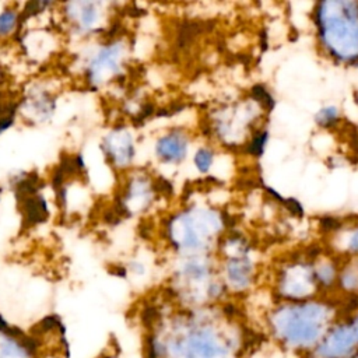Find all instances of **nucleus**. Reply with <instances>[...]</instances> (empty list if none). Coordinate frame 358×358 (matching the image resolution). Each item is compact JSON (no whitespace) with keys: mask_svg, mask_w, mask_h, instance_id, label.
Returning <instances> with one entry per match:
<instances>
[{"mask_svg":"<svg viewBox=\"0 0 358 358\" xmlns=\"http://www.w3.org/2000/svg\"><path fill=\"white\" fill-rule=\"evenodd\" d=\"M243 337L201 309L173 308L151 316L144 358H241Z\"/></svg>","mask_w":358,"mask_h":358,"instance_id":"nucleus-1","label":"nucleus"},{"mask_svg":"<svg viewBox=\"0 0 358 358\" xmlns=\"http://www.w3.org/2000/svg\"><path fill=\"white\" fill-rule=\"evenodd\" d=\"M0 358H45L39 340L0 319Z\"/></svg>","mask_w":358,"mask_h":358,"instance_id":"nucleus-2","label":"nucleus"},{"mask_svg":"<svg viewBox=\"0 0 358 358\" xmlns=\"http://www.w3.org/2000/svg\"><path fill=\"white\" fill-rule=\"evenodd\" d=\"M155 151L166 162H179L186 154V138L180 133H169L158 140Z\"/></svg>","mask_w":358,"mask_h":358,"instance_id":"nucleus-3","label":"nucleus"},{"mask_svg":"<svg viewBox=\"0 0 358 358\" xmlns=\"http://www.w3.org/2000/svg\"><path fill=\"white\" fill-rule=\"evenodd\" d=\"M94 20H96V8L92 3H84L81 4L80 15H78V24L83 28H90L94 24Z\"/></svg>","mask_w":358,"mask_h":358,"instance_id":"nucleus-4","label":"nucleus"},{"mask_svg":"<svg viewBox=\"0 0 358 358\" xmlns=\"http://www.w3.org/2000/svg\"><path fill=\"white\" fill-rule=\"evenodd\" d=\"M17 22V14L13 10L3 11L0 14V35H7Z\"/></svg>","mask_w":358,"mask_h":358,"instance_id":"nucleus-5","label":"nucleus"},{"mask_svg":"<svg viewBox=\"0 0 358 358\" xmlns=\"http://www.w3.org/2000/svg\"><path fill=\"white\" fill-rule=\"evenodd\" d=\"M211 161H213L211 152L207 150H199L194 155V164L200 171H207Z\"/></svg>","mask_w":358,"mask_h":358,"instance_id":"nucleus-6","label":"nucleus"},{"mask_svg":"<svg viewBox=\"0 0 358 358\" xmlns=\"http://www.w3.org/2000/svg\"><path fill=\"white\" fill-rule=\"evenodd\" d=\"M252 94H253V96H255L257 101L263 102V103L266 105V108H268V109L273 108V105H274L273 98L270 96V94H268L262 85H255L253 90H252Z\"/></svg>","mask_w":358,"mask_h":358,"instance_id":"nucleus-7","label":"nucleus"},{"mask_svg":"<svg viewBox=\"0 0 358 358\" xmlns=\"http://www.w3.org/2000/svg\"><path fill=\"white\" fill-rule=\"evenodd\" d=\"M266 137H267L266 133H262L260 136H257V137L252 141V144L249 145V152H252V154H255V155H259V154L262 152V150H263V144H264V141H266Z\"/></svg>","mask_w":358,"mask_h":358,"instance_id":"nucleus-8","label":"nucleus"},{"mask_svg":"<svg viewBox=\"0 0 358 358\" xmlns=\"http://www.w3.org/2000/svg\"><path fill=\"white\" fill-rule=\"evenodd\" d=\"M287 206H288V208H289L292 213H295V214H302V207L299 206V203H298L296 200H288V201H287Z\"/></svg>","mask_w":358,"mask_h":358,"instance_id":"nucleus-9","label":"nucleus"}]
</instances>
